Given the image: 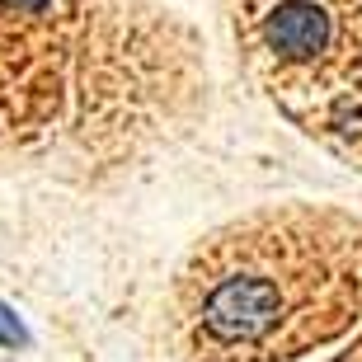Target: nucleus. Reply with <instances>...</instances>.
I'll return each mask as SVG.
<instances>
[{
  "instance_id": "obj_3",
  "label": "nucleus",
  "mask_w": 362,
  "mask_h": 362,
  "mask_svg": "<svg viewBox=\"0 0 362 362\" xmlns=\"http://www.w3.org/2000/svg\"><path fill=\"white\" fill-rule=\"evenodd\" d=\"M0 344H10V349H14V344H28V334H24V325L14 320V310L5 306V301H0Z\"/></svg>"
},
{
  "instance_id": "obj_1",
  "label": "nucleus",
  "mask_w": 362,
  "mask_h": 362,
  "mask_svg": "<svg viewBox=\"0 0 362 362\" xmlns=\"http://www.w3.org/2000/svg\"><path fill=\"white\" fill-rule=\"evenodd\" d=\"M71 0H0V141H28L52 122L66 85Z\"/></svg>"
},
{
  "instance_id": "obj_2",
  "label": "nucleus",
  "mask_w": 362,
  "mask_h": 362,
  "mask_svg": "<svg viewBox=\"0 0 362 362\" xmlns=\"http://www.w3.org/2000/svg\"><path fill=\"white\" fill-rule=\"evenodd\" d=\"M278 292L264 278H230L221 282L207 306H202V329L221 344H240V339H259L264 329L278 325Z\"/></svg>"
}]
</instances>
